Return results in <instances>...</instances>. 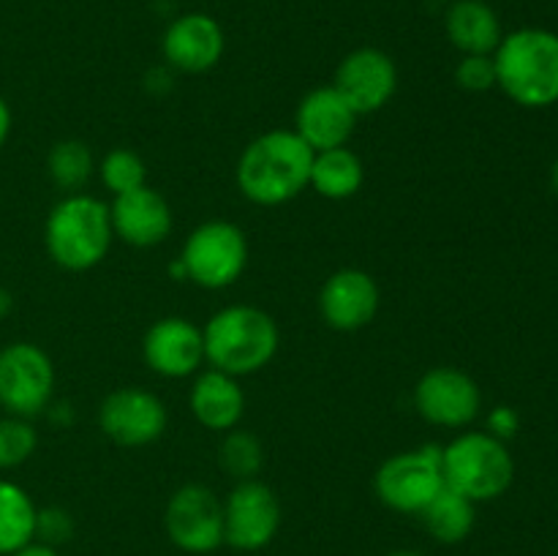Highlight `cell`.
Returning a JSON list of instances; mask_svg holds the SVG:
<instances>
[{
  "label": "cell",
  "mask_w": 558,
  "mask_h": 556,
  "mask_svg": "<svg viewBox=\"0 0 558 556\" xmlns=\"http://www.w3.org/2000/svg\"><path fill=\"white\" fill-rule=\"evenodd\" d=\"M311 164L314 147L298 131H267L240 156L238 185L256 205H287L311 183Z\"/></svg>",
  "instance_id": "6da1fadb"
},
{
  "label": "cell",
  "mask_w": 558,
  "mask_h": 556,
  "mask_svg": "<svg viewBox=\"0 0 558 556\" xmlns=\"http://www.w3.org/2000/svg\"><path fill=\"white\" fill-rule=\"evenodd\" d=\"M496 85L529 109L558 101V36L543 27H521L501 38L494 52Z\"/></svg>",
  "instance_id": "7a4b0ae2"
},
{
  "label": "cell",
  "mask_w": 558,
  "mask_h": 556,
  "mask_svg": "<svg viewBox=\"0 0 558 556\" xmlns=\"http://www.w3.org/2000/svg\"><path fill=\"white\" fill-rule=\"evenodd\" d=\"M202 336H205L207 363L232 376L265 368L276 358L281 341L276 319L256 305L221 309L210 316Z\"/></svg>",
  "instance_id": "3957f363"
},
{
  "label": "cell",
  "mask_w": 558,
  "mask_h": 556,
  "mask_svg": "<svg viewBox=\"0 0 558 556\" xmlns=\"http://www.w3.org/2000/svg\"><path fill=\"white\" fill-rule=\"evenodd\" d=\"M112 218L101 200L87 194H69L52 207L44 229L47 251L54 265L65 270H90L107 256L112 245Z\"/></svg>",
  "instance_id": "277c9868"
},
{
  "label": "cell",
  "mask_w": 558,
  "mask_h": 556,
  "mask_svg": "<svg viewBox=\"0 0 558 556\" xmlns=\"http://www.w3.org/2000/svg\"><path fill=\"white\" fill-rule=\"evenodd\" d=\"M441 474L445 485L466 499L490 501L505 494L515 478V463L510 450L494 434L472 431L441 447Z\"/></svg>",
  "instance_id": "5b68a950"
},
{
  "label": "cell",
  "mask_w": 558,
  "mask_h": 556,
  "mask_svg": "<svg viewBox=\"0 0 558 556\" xmlns=\"http://www.w3.org/2000/svg\"><path fill=\"white\" fill-rule=\"evenodd\" d=\"M374 488L381 505L390 507V510L420 516L428 507V501L445 488L441 447L425 445L387 458L376 469Z\"/></svg>",
  "instance_id": "8992f818"
},
{
  "label": "cell",
  "mask_w": 558,
  "mask_h": 556,
  "mask_svg": "<svg viewBox=\"0 0 558 556\" xmlns=\"http://www.w3.org/2000/svg\"><path fill=\"white\" fill-rule=\"evenodd\" d=\"M189 278L205 289L232 287L248 262V240L243 229L229 221H207L189 234L183 245Z\"/></svg>",
  "instance_id": "52a82bcc"
},
{
  "label": "cell",
  "mask_w": 558,
  "mask_h": 556,
  "mask_svg": "<svg viewBox=\"0 0 558 556\" xmlns=\"http://www.w3.org/2000/svg\"><path fill=\"white\" fill-rule=\"evenodd\" d=\"M54 390L52 360L36 343L16 341L0 349V407L16 418L47 409Z\"/></svg>",
  "instance_id": "ba28073f"
},
{
  "label": "cell",
  "mask_w": 558,
  "mask_h": 556,
  "mask_svg": "<svg viewBox=\"0 0 558 556\" xmlns=\"http://www.w3.org/2000/svg\"><path fill=\"white\" fill-rule=\"evenodd\" d=\"M281 505L270 485L243 480L223 501V543L238 551H262L276 540Z\"/></svg>",
  "instance_id": "9c48e42d"
},
{
  "label": "cell",
  "mask_w": 558,
  "mask_h": 556,
  "mask_svg": "<svg viewBox=\"0 0 558 556\" xmlns=\"http://www.w3.org/2000/svg\"><path fill=\"white\" fill-rule=\"evenodd\" d=\"M169 540L189 554H210L223 545V501L207 485H183L163 512Z\"/></svg>",
  "instance_id": "30bf717a"
},
{
  "label": "cell",
  "mask_w": 558,
  "mask_h": 556,
  "mask_svg": "<svg viewBox=\"0 0 558 556\" xmlns=\"http://www.w3.org/2000/svg\"><path fill=\"white\" fill-rule=\"evenodd\" d=\"M414 407L425 423L439 428H463L480 414L483 392L466 371L439 365L420 376L414 387Z\"/></svg>",
  "instance_id": "8fae6325"
},
{
  "label": "cell",
  "mask_w": 558,
  "mask_h": 556,
  "mask_svg": "<svg viewBox=\"0 0 558 556\" xmlns=\"http://www.w3.org/2000/svg\"><path fill=\"white\" fill-rule=\"evenodd\" d=\"M167 407L145 387H120L98 407V425L120 447L153 445L167 431Z\"/></svg>",
  "instance_id": "7c38bea8"
},
{
  "label": "cell",
  "mask_w": 558,
  "mask_h": 556,
  "mask_svg": "<svg viewBox=\"0 0 558 556\" xmlns=\"http://www.w3.org/2000/svg\"><path fill=\"white\" fill-rule=\"evenodd\" d=\"M336 90L352 104L357 114L379 112L398 90V69L387 52L360 47L341 60L336 71Z\"/></svg>",
  "instance_id": "4fadbf2b"
},
{
  "label": "cell",
  "mask_w": 558,
  "mask_h": 556,
  "mask_svg": "<svg viewBox=\"0 0 558 556\" xmlns=\"http://www.w3.org/2000/svg\"><path fill=\"white\" fill-rule=\"evenodd\" d=\"M319 311L332 330L354 333L371 325L379 311V287L374 276L357 267L336 270L322 287Z\"/></svg>",
  "instance_id": "5bb4252c"
},
{
  "label": "cell",
  "mask_w": 558,
  "mask_h": 556,
  "mask_svg": "<svg viewBox=\"0 0 558 556\" xmlns=\"http://www.w3.org/2000/svg\"><path fill=\"white\" fill-rule=\"evenodd\" d=\"M142 352L156 374L183 379L205 360V336L183 316H163L145 333Z\"/></svg>",
  "instance_id": "9a60e30c"
},
{
  "label": "cell",
  "mask_w": 558,
  "mask_h": 556,
  "mask_svg": "<svg viewBox=\"0 0 558 556\" xmlns=\"http://www.w3.org/2000/svg\"><path fill=\"white\" fill-rule=\"evenodd\" d=\"M161 52L167 65L185 71V74H202L210 71L223 55V31L210 14H183L163 31Z\"/></svg>",
  "instance_id": "2e32d148"
},
{
  "label": "cell",
  "mask_w": 558,
  "mask_h": 556,
  "mask_svg": "<svg viewBox=\"0 0 558 556\" xmlns=\"http://www.w3.org/2000/svg\"><path fill=\"white\" fill-rule=\"evenodd\" d=\"M360 114L354 112L352 104L336 90V85H325L311 90L298 107V134L314 147V153L330 150V147H343L349 136L354 134Z\"/></svg>",
  "instance_id": "e0dca14e"
},
{
  "label": "cell",
  "mask_w": 558,
  "mask_h": 556,
  "mask_svg": "<svg viewBox=\"0 0 558 556\" xmlns=\"http://www.w3.org/2000/svg\"><path fill=\"white\" fill-rule=\"evenodd\" d=\"M109 218H112V232L136 249L158 245L172 229V207L150 185L114 196Z\"/></svg>",
  "instance_id": "ac0fdd59"
},
{
  "label": "cell",
  "mask_w": 558,
  "mask_h": 556,
  "mask_svg": "<svg viewBox=\"0 0 558 556\" xmlns=\"http://www.w3.org/2000/svg\"><path fill=\"white\" fill-rule=\"evenodd\" d=\"M189 401L194 418L210 431L238 428L240 418L245 412V396L243 387L238 385V376L223 374L218 368L205 371L194 382Z\"/></svg>",
  "instance_id": "d6986e66"
},
{
  "label": "cell",
  "mask_w": 558,
  "mask_h": 556,
  "mask_svg": "<svg viewBox=\"0 0 558 556\" xmlns=\"http://www.w3.org/2000/svg\"><path fill=\"white\" fill-rule=\"evenodd\" d=\"M447 38L463 55H494L501 44V22L485 0H452L445 14Z\"/></svg>",
  "instance_id": "ffe728a7"
},
{
  "label": "cell",
  "mask_w": 558,
  "mask_h": 556,
  "mask_svg": "<svg viewBox=\"0 0 558 556\" xmlns=\"http://www.w3.org/2000/svg\"><path fill=\"white\" fill-rule=\"evenodd\" d=\"M365 183V167L357 153L343 147L314 153L311 164V183L327 200H349L357 194Z\"/></svg>",
  "instance_id": "44dd1931"
},
{
  "label": "cell",
  "mask_w": 558,
  "mask_h": 556,
  "mask_svg": "<svg viewBox=\"0 0 558 556\" xmlns=\"http://www.w3.org/2000/svg\"><path fill=\"white\" fill-rule=\"evenodd\" d=\"M420 518H423L430 537H436L445 545H456L472 534L477 512H474L472 499H466L463 494L452 491L450 485H445V488L428 501V507L420 512Z\"/></svg>",
  "instance_id": "7402d4cb"
},
{
  "label": "cell",
  "mask_w": 558,
  "mask_h": 556,
  "mask_svg": "<svg viewBox=\"0 0 558 556\" xmlns=\"http://www.w3.org/2000/svg\"><path fill=\"white\" fill-rule=\"evenodd\" d=\"M36 512L25 488L0 480V556H11L36 540Z\"/></svg>",
  "instance_id": "603a6c76"
},
{
  "label": "cell",
  "mask_w": 558,
  "mask_h": 556,
  "mask_svg": "<svg viewBox=\"0 0 558 556\" xmlns=\"http://www.w3.org/2000/svg\"><path fill=\"white\" fill-rule=\"evenodd\" d=\"M49 178L58 189L80 191L93 174L90 147L80 140H63L49 150L47 158Z\"/></svg>",
  "instance_id": "cb8c5ba5"
},
{
  "label": "cell",
  "mask_w": 558,
  "mask_h": 556,
  "mask_svg": "<svg viewBox=\"0 0 558 556\" xmlns=\"http://www.w3.org/2000/svg\"><path fill=\"white\" fill-rule=\"evenodd\" d=\"M218 458H221L223 472L243 483V480H256L262 461H265V452H262V442L254 434L232 428L223 436Z\"/></svg>",
  "instance_id": "d4e9b609"
},
{
  "label": "cell",
  "mask_w": 558,
  "mask_h": 556,
  "mask_svg": "<svg viewBox=\"0 0 558 556\" xmlns=\"http://www.w3.org/2000/svg\"><path fill=\"white\" fill-rule=\"evenodd\" d=\"M101 180L114 196L142 189V185H147L145 161L134 150H129V147H114L101 161Z\"/></svg>",
  "instance_id": "484cf974"
},
{
  "label": "cell",
  "mask_w": 558,
  "mask_h": 556,
  "mask_svg": "<svg viewBox=\"0 0 558 556\" xmlns=\"http://www.w3.org/2000/svg\"><path fill=\"white\" fill-rule=\"evenodd\" d=\"M38 434L27 418H0V469H14L36 452Z\"/></svg>",
  "instance_id": "4316f807"
},
{
  "label": "cell",
  "mask_w": 558,
  "mask_h": 556,
  "mask_svg": "<svg viewBox=\"0 0 558 556\" xmlns=\"http://www.w3.org/2000/svg\"><path fill=\"white\" fill-rule=\"evenodd\" d=\"M456 82L469 93H485L496 87L494 55H463L456 69Z\"/></svg>",
  "instance_id": "83f0119b"
},
{
  "label": "cell",
  "mask_w": 558,
  "mask_h": 556,
  "mask_svg": "<svg viewBox=\"0 0 558 556\" xmlns=\"http://www.w3.org/2000/svg\"><path fill=\"white\" fill-rule=\"evenodd\" d=\"M74 537V518L63 507H41L36 512V540L44 545H65Z\"/></svg>",
  "instance_id": "f1b7e54d"
},
{
  "label": "cell",
  "mask_w": 558,
  "mask_h": 556,
  "mask_svg": "<svg viewBox=\"0 0 558 556\" xmlns=\"http://www.w3.org/2000/svg\"><path fill=\"white\" fill-rule=\"evenodd\" d=\"M488 425H490V434H494L496 439L505 442L507 436H512L518 431V414L512 412L510 407H499L490 412Z\"/></svg>",
  "instance_id": "f546056e"
},
{
  "label": "cell",
  "mask_w": 558,
  "mask_h": 556,
  "mask_svg": "<svg viewBox=\"0 0 558 556\" xmlns=\"http://www.w3.org/2000/svg\"><path fill=\"white\" fill-rule=\"evenodd\" d=\"M11 556H60L58 548H52V545H44L38 543V540H33V543H27L25 548L14 551Z\"/></svg>",
  "instance_id": "4dcf8cb0"
},
{
  "label": "cell",
  "mask_w": 558,
  "mask_h": 556,
  "mask_svg": "<svg viewBox=\"0 0 558 556\" xmlns=\"http://www.w3.org/2000/svg\"><path fill=\"white\" fill-rule=\"evenodd\" d=\"M9 131H11V109L9 104L0 98V147H3V142L9 140Z\"/></svg>",
  "instance_id": "1f68e13d"
},
{
  "label": "cell",
  "mask_w": 558,
  "mask_h": 556,
  "mask_svg": "<svg viewBox=\"0 0 558 556\" xmlns=\"http://www.w3.org/2000/svg\"><path fill=\"white\" fill-rule=\"evenodd\" d=\"M169 270H172V276L178 278V281H185V278H189V270H185V265H183V259H174L172 265H169Z\"/></svg>",
  "instance_id": "d6a6232c"
},
{
  "label": "cell",
  "mask_w": 558,
  "mask_h": 556,
  "mask_svg": "<svg viewBox=\"0 0 558 556\" xmlns=\"http://www.w3.org/2000/svg\"><path fill=\"white\" fill-rule=\"evenodd\" d=\"M11 311V294L5 289H0V316L9 314Z\"/></svg>",
  "instance_id": "836d02e7"
},
{
  "label": "cell",
  "mask_w": 558,
  "mask_h": 556,
  "mask_svg": "<svg viewBox=\"0 0 558 556\" xmlns=\"http://www.w3.org/2000/svg\"><path fill=\"white\" fill-rule=\"evenodd\" d=\"M550 189H554V194L558 196V158H556L554 169H550Z\"/></svg>",
  "instance_id": "e575fe53"
},
{
  "label": "cell",
  "mask_w": 558,
  "mask_h": 556,
  "mask_svg": "<svg viewBox=\"0 0 558 556\" xmlns=\"http://www.w3.org/2000/svg\"><path fill=\"white\" fill-rule=\"evenodd\" d=\"M387 556H423V554H420V551H392V554Z\"/></svg>",
  "instance_id": "d590c367"
},
{
  "label": "cell",
  "mask_w": 558,
  "mask_h": 556,
  "mask_svg": "<svg viewBox=\"0 0 558 556\" xmlns=\"http://www.w3.org/2000/svg\"><path fill=\"white\" fill-rule=\"evenodd\" d=\"M450 3H452V0H450Z\"/></svg>",
  "instance_id": "8d00e7d4"
}]
</instances>
